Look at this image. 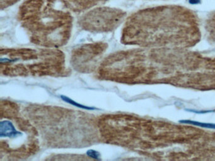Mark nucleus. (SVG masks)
Here are the masks:
<instances>
[{"instance_id": "2", "label": "nucleus", "mask_w": 215, "mask_h": 161, "mask_svg": "<svg viewBox=\"0 0 215 161\" xmlns=\"http://www.w3.org/2000/svg\"><path fill=\"white\" fill-rule=\"evenodd\" d=\"M64 56L49 50L19 49L1 52V69L11 76L60 75L65 71Z\"/></svg>"}, {"instance_id": "1", "label": "nucleus", "mask_w": 215, "mask_h": 161, "mask_svg": "<svg viewBox=\"0 0 215 161\" xmlns=\"http://www.w3.org/2000/svg\"><path fill=\"white\" fill-rule=\"evenodd\" d=\"M29 118L45 141L59 147H80L94 142L98 121L86 114L53 107L28 110Z\"/></svg>"}, {"instance_id": "8", "label": "nucleus", "mask_w": 215, "mask_h": 161, "mask_svg": "<svg viewBox=\"0 0 215 161\" xmlns=\"http://www.w3.org/2000/svg\"><path fill=\"white\" fill-rule=\"evenodd\" d=\"M189 3L191 5H198L201 3V0H189Z\"/></svg>"}, {"instance_id": "4", "label": "nucleus", "mask_w": 215, "mask_h": 161, "mask_svg": "<svg viewBox=\"0 0 215 161\" xmlns=\"http://www.w3.org/2000/svg\"><path fill=\"white\" fill-rule=\"evenodd\" d=\"M103 51L102 47L98 45L88 46L77 50L72 56L73 66L80 71L92 70Z\"/></svg>"}, {"instance_id": "7", "label": "nucleus", "mask_w": 215, "mask_h": 161, "mask_svg": "<svg viewBox=\"0 0 215 161\" xmlns=\"http://www.w3.org/2000/svg\"><path fill=\"white\" fill-rule=\"evenodd\" d=\"M88 154L89 156H92V157H95V159H98V157L99 156L98 152L94 150H89V152H88Z\"/></svg>"}, {"instance_id": "6", "label": "nucleus", "mask_w": 215, "mask_h": 161, "mask_svg": "<svg viewBox=\"0 0 215 161\" xmlns=\"http://www.w3.org/2000/svg\"><path fill=\"white\" fill-rule=\"evenodd\" d=\"M62 98L65 101H66L67 103H68L71 105H75V106H77V107L78 108H83V109H94L95 108H90V107H86V106H83L82 105H80V104H78L77 103H76L75 101L71 100L68 98H67V97L66 96H62Z\"/></svg>"}, {"instance_id": "3", "label": "nucleus", "mask_w": 215, "mask_h": 161, "mask_svg": "<svg viewBox=\"0 0 215 161\" xmlns=\"http://www.w3.org/2000/svg\"><path fill=\"white\" fill-rule=\"evenodd\" d=\"M17 113L16 107L1 112L6 119L0 126L1 150L10 157H21L37 150L38 131L32 122L17 117Z\"/></svg>"}, {"instance_id": "5", "label": "nucleus", "mask_w": 215, "mask_h": 161, "mask_svg": "<svg viewBox=\"0 0 215 161\" xmlns=\"http://www.w3.org/2000/svg\"><path fill=\"white\" fill-rule=\"evenodd\" d=\"M180 122L183 123V124H189V125H194V126L203 127V128L215 129V124H209V123H201V122H199V121H197L187 120H180Z\"/></svg>"}]
</instances>
